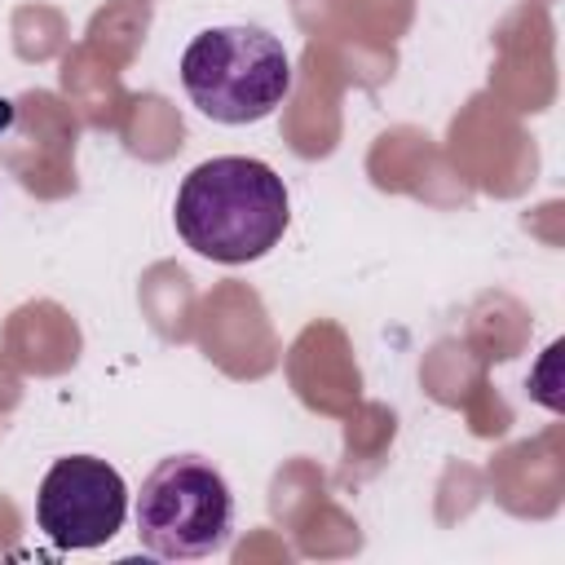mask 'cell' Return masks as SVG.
<instances>
[{
	"instance_id": "obj_3",
	"label": "cell",
	"mask_w": 565,
	"mask_h": 565,
	"mask_svg": "<svg viewBox=\"0 0 565 565\" xmlns=\"http://www.w3.org/2000/svg\"><path fill=\"white\" fill-rule=\"evenodd\" d=\"M234 499L203 455H168L137 494V539L150 556L199 561L230 543Z\"/></svg>"
},
{
	"instance_id": "obj_4",
	"label": "cell",
	"mask_w": 565,
	"mask_h": 565,
	"mask_svg": "<svg viewBox=\"0 0 565 565\" xmlns=\"http://www.w3.org/2000/svg\"><path fill=\"white\" fill-rule=\"evenodd\" d=\"M124 516H128V486L97 455H66L40 481L35 521L66 552L110 543Z\"/></svg>"
},
{
	"instance_id": "obj_1",
	"label": "cell",
	"mask_w": 565,
	"mask_h": 565,
	"mask_svg": "<svg viewBox=\"0 0 565 565\" xmlns=\"http://www.w3.org/2000/svg\"><path fill=\"white\" fill-rule=\"evenodd\" d=\"M291 203L282 177L247 154L199 163L177 190V234L207 260L243 265L265 256L287 230Z\"/></svg>"
},
{
	"instance_id": "obj_2",
	"label": "cell",
	"mask_w": 565,
	"mask_h": 565,
	"mask_svg": "<svg viewBox=\"0 0 565 565\" xmlns=\"http://www.w3.org/2000/svg\"><path fill=\"white\" fill-rule=\"evenodd\" d=\"M181 88L216 124H256L291 93V57L265 26H207L181 53Z\"/></svg>"
}]
</instances>
